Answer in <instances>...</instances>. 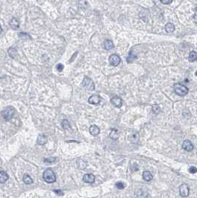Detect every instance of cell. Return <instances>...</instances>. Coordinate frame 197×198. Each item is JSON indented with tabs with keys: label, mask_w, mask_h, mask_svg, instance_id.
Listing matches in <instances>:
<instances>
[{
	"label": "cell",
	"mask_w": 197,
	"mask_h": 198,
	"mask_svg": "<svg viewBox=\"0 0 197 198\" xmlns=\"http://www.w3.org/2000/svg\"><path fill=\"white\" fill-rule=\"evenodd\" d=\"M23 182L26 185H30L33 183V180L28 174H25L23 175Z\"/></svg>",
	"instance_id": "19"
},
{
	"label": "cell",
	"mask_w": 197,
	"mask_h": 198,
	"mask_svg": "<svg viewBox=\"0 0 197 198\" xmlns=\"http://www.w3.org/2000/svg\"><path fill=\"white\" fill-rule=\"evenodd\" d=\"M54 191L57 194H63V191L61 190H54Z\"/></svg>",
	"instance_id": "32"
},
{
	"label": "cell",
	"mask_w": 197,
	"mask_h": 198,
	"mask_svg": "<svg viewBox=\"0 0 197 198\" xmlns=\"http://www.w3.org/2000/svg\"><path fill=\"white\" fill-rule=\"evenodd\" d=\"M8 55L10 57L15 58V57L17 55V51L14 48H10L8 49Z\"/></svg>",
	"instance_id": "23"
},
{
	"label": "cell",
	"mask_w": 197,
	"mask_h": 198,
	"mask_svg": "<svg viewBox=\"0 0 197 198\" xmlns=\"http://www.w3.org/2000/svg\"><path fill=\"white\" fill-rule=\"evenodd\" d=\"M101 101V98L97 95H94L92 96L89 97L88 101L90 104H93V105H97L100 104V102Z\"/></svg>",
	"instance_id": "7"
},
{
	"label": "cell",
	"mask_w": 197,
	"mask_h": 198,
	"mask_svg": "<svg viewBox=\"0 0 197 198\" xmlns=\"http://www.w3.org/2000/svg\"><path fill=\"white\" fill-rule=\"evenodd\" d=\"M182 147H183L184 150L190 152V151H193V144L190 140H184L183 144H182Z\"/></svg>",
	"instance_id": "10"
},
{
	"label": "cell",
	"mask_w": 197,
	"mask_h": 198,
	"mask_svg": "<svg viewBox=\"0 0 197 198\" xmlns=\"http://www.w3.org/2000/svg\"><path fill=\"white\" fill-rule=\"evenodd\" d=\"M189 172L190 174H196L197 172V168L196 167H190L189 168Z\"/></svg>",
	"instance_id": "28"
},
{
	"label": "cell",
	"mask_w": 197,
	"mask_h": 198,
	"mask_svg": "<svg viewBox=\"0 0 197 198\" xmlns=\"http://www.w3.org/2000/svg\"><path fill=\"white\" fill-rule=\"evenodd\" d=\"M143 178H144V180H146L147 182H150V181H151L153 179V176H152V174L150 171L146 170V171L143 172Z\"/></svg>",
	"instance_id": "14"
},
{
	"label": "cell",
	"mask_w": 197,
	"mask_h": 198,
	"mask_svg": "<svg viewBox=\"0 0 197 198\" xmlns=\"http://www.w3.org/2000/svg\"><path fill=\"white\" fill-rule=\"evenodd\" d=\"M42 177H43V180H45L46 182H47L48 183H54L55 181H56V179H57L54 171L51 170V169H50V168L47 169V170H46L43 172Z\"/></svg>",
	"instance_id": "1"
},
{
	"label": "cell",
	"mask_w": 197,
	"mask_h": 198,
	"mask_svg": "<svg viewBox=\"0 0 197 198\" xmlns=\"http://www.w3.org/2000/svg\"><path fill=\"white\" fill-rule=\"evenodd\" d=\"M19 37H29L30 36L28 34H26V33H19Z\"/></svg>",
	"instance_id": "31"
},
{
	"label": "cell",
	"mask_w": 197,
	"mask_h": 198,
	"mask_svg": "<svg viewBox=\"0 0 197 198\" xmlns=\"http://www.w3.org/2000/svg\"><path fill=\"white\" fill-rule=\"evenodd\" d=\"M56 161V158H52V157H50V158H47L46 159L44 162H47V163H53Z\"/></svg>",
	"instance_id": "27"
},
{
	"label": "cell",
	"mask_w": 197,
	"mask_h": 198,
	"mask_svg": "<svg viewBox=\"0 0 197 198\" xmlns=\"http://www.w3.org/2000/svg\"><path fill=\"white\" fill-rule=\"evenodd\" d=\"M104 48L106 50H111L112 49H113L114 48L113 42L110 40H106L104 42Z\"/></svg>",
	"instance_id": "18"
},
{
	"label": "cell",
	"mask_w": 197,
	"mask_h": 198,
	"mask_svg": "<svg viewBox=\"0 0 197 198\" xmlns=\"http://www.w3.org/2000/svg\"><path fill=\"white\" fill-rule=\"evenodd\" d=\"M76 164H77V167H78V168L80 169V170H83V169H85L86 168V162L85 161H83L82 159H78L77 162H76Z\"/></svg>",
	"instance_id": "17"
},
{
	"label": "cell",
	"mask_w": 197,
	"mask_h": 198,
	"mask_svg": "<svg viewBox=\"0 0 197 198\" xmlns=\"http://www.w3.org/2000/svg\"><path fill=\"white\" fill-rule=\"evenodd\" d=\"M111 103L116 107H121L122 106V100L119 97H113L111 99Z\"/></svg>",
	"instance_id": "11"
},
{
	"label": "cell",
	"mask_w": 197,
	"mask_h": 198,
	"mask_svg": "<svg viewBox=\"0 0 197 198\" xmlns=\"http://www.w3.org/2000/svg\"><path fill=\"white\" fill-rule=\"evenodd\" d=\"M160 1L161 3H163V4H165V5L170 4V3L173 2V0H160Z\"/></svg>",
	"instance_id": "29"
},
{
	"label": "cell",
	"mask_w": 197,
	"mask_h": 198,
	"mask_svg": "<svg viewBox=\"0 0 197 198\" xmlns=\"http://www.w3.org/2000/svg\"><path fill=\"white\" fill-rule=\"evenodd\" d=\"M129 140L132 143H136L138 142L139 139H140V136H139V133L138 132H135V131H133L132 133H130L129 135Z\"/></svg>",
	"instance_id": "8"
},
{
	"label": "cell",
	"mask_w": 197,
	"mask_h": 198,
	"mask_svg": "<svg viewBox=\"0 0 197 198\" xmlns=\"http://www.w3.org/2000/svg\"><path fill=\"white\" fill-rule=\"evenodd\" d=\"M175 92L179 96H184L189 92V89L182 83H176L174 85Z\"/></svg>",
	"instance_id": "2"
},
{
	"label": "cell",
	"mask_w": 197,
	"mask_h": 198,
	"mask_svg": "<svg viewBox=\"0 0 197 198\" xmlns=\"http://www.w3.org/2000/svg\"><path fill=\"white\" fill-rule=\"evenodd\" d=\"M152 112L154 113L158 114L161 111L160 106H159V105H158V104H154V105H152Z\"/></svg>",
	"instance_id": "24"
},
{
	"label": "cell",
	"mask_w": 197,
	"mask_h": 198,
	"mask_svg": "<svg viewBox=\"0 0 197 198\" xmlns=\"http://www.w3.org/2000/svg\"><path fill=\"white\" fill-rule=\"evenodd\" d=\"M165 30L168 33H172L175 31V26L173 23H168L167 24H166L165 25Z\"/></svg>",
	"instance_id": "20"
},
{
	"label": "cell",
	"mask_w": 197,
	"mask_h": 198,
	"mask_svg": "<svg viewBox=\"0 0 197 198\" xmlns=\"http://www.w3.org/2000/svg\"><path fill=\"white\" fill-rule=\"evenodd\" d=\"M14 113H15L14 109L11 108V107H8V108H7L5 110L3 111V113H2L3 118H4L5 120H6V121H9V120H10V119L12 118V116L14 115Z\"/></svg>",
	"instance_id": "4"
},
{
	"label": "cell",
	"mask_w": 197,
	"mask_h": 198,
	"mask_svg": "<svg viewBox=\"0 0 197 198\" xmlns=\"http://www.w3.org/2000/svg\"><path fill=\"white\" fill-rule=\"evenodd\" d=\"M89 133H90L91 135L95 136H97L98 134L100 133V129L96 125H92L89 127Z\"/></svg>",
	"instance_id": "13"
},
{
	"label": "cell",
	"mask_w": 197,
	"mask_h": 198,
	"mask_svg": "<svg viewBox=\"0 0 197 198\" xmlns=\"http://www.w3.org/2000/svg\"><path fill=\"white\" fill-rule=\"evenodd\" d=\"M57 70H58L59 72H61V71H63V69H64V66H63V64L59 63V64L57 66Z\"/></svg>",
	"instance_id": "30"
},
{
	"label": "cell",
	"mask_w": 197,
	"mask_h": 198,
	"mask_svg": "<svg viewBox=\"0 0 197 198\" xmlns=\"http://www.w3.org/2000/svg\"><path fill=\"white\" fill-rule=\"evenodd\" d=\"M62 127H63L65 130L69 129V127H70V125H69V121L66 119L63 120V121H62Z\"/></svg>",
	"instance_id": "25"
},
{
	"label": "cell",
	"mask_w": 197,
	"mask_h": 198,
	"mask_svg": "<svg viewBox=\"0 0 197 198\" xmlns=\"http://www.w3.org/2000/svg\"><path fill=\"white\" fill-rule=\"evenodd\" d=\"M179 193L180 195L183 197H188L189 195V187L187 184L181 185L179 188Z\"/></svg>",
	"instance_id": "6"
},
{
	"label": "cell",
	"mask_w": 197,
	"mask_h": 198,
	"mask_svg": "<svg viewBox=\"0 0 197 198\" xmlns=\"http://www.w3.org/2000/svg\"><path fill=\"white\" fill-rule=\"evenodd\" d=\"M116 188L118 189H124V187H125V185L123 183H121V182H118L117 183H116Z\"/></svg>",
	"instance_id": "26"
},
{
	"label": "cell",
	"mask_w": 197,
	"mask_h": 198,
	"mask_svg": "<svg viewBox=\"0 0 197 198\" xmlns=\"http://www.w3.org/2000/svg\"><path fill=\"white\" fill-rule=\"evenodd\" d=\"M109 62L110 63L112 66H117L120 64L121 63V58L118 55H115V54H113V55H111L109 57Z\"/></svg>",
	"instance_id": "5"
},
{
	"label": "cell",
	"mask_w": 197,
	"mask_h": 198,
	"mask_svg": "<svg viewBox=\"0 0 197 198\" xmlns=\"http://www.w3.org/2000/svg\"><path fill=\"white\" fill-rule=\"evenodd\" d=\"M9 176L5 171H0V183H5L8 180Z\"/></svg>",
	"instance_id": "15"
},
{
	"label": "cell",
	"mask_w": 197,
	"mask_h": 198,
	"mask_svg": "<svg viewBox=\"0 0 197 198\" xmlns=\"http://www.w3.org/2000/svg\"><path fill=\"white\" fill-rule=\"evenodd\" d=\"M83 180L85 183H93L95 180V176L94 174H86L85 175L83 176Z\"/></svg>",
	"instance_id": "9"
},
{
	"label": "cell",
	"mask_w": 197,
	"mask_h": 198,
	"mask_svg": "<svg viewBox=\"0 0 197 198\" xmlns=\"http://www.w3.org/2000/svg\"><path fill=\"white\" fill-rule=\"evenodd\" d=\"M37 142L38 145H46V143H47V138H46V136L45 135L40 134V135H39L38 137H37Z\"/></svg>",
	"instance_id": "12"
},
{
	"label": "cell",
	"mask_w": 197,
	"mask_h": 198,
	"mask_svg": "<svg viewBox=\"0 0 197 198\" xmlns=\"http://www.w3.org/2000/svg\"><path fill=\"white\" fill-rule=\"evenodd\" d=\"M110 137L112 139H118V137H119V134H118V132L117 131V130L112 129L111 133L110 134Z\"/></svg>",
	"instance_id": "22"
},
{
	"label": "cell",
	"mask_w": 197,
	"mask_h": 198,
	"mask_svg": "<svg viewBox=\"0 0 197 198\" xmlns=\"http://www.w3.org/2000/svg\"><path fill=\"white\" fill-rule=\"evenodd\" d=\"M2 27H1V25H0V33L2 32Z\"/></svg>",
	"instance_id": "33"
},
{
	"label": "cell",
	"mask_w": 197,
	"mask_h": 198,
	"mask_svg": "<svg viewBox=\"0 0 197 198\" xmlns=\"http://www.w3.org/2000/svg\"><path fill=\"white\" fill-rule=\"evenodd\" d=\"M195 74H196V77H197V71H196V73H195Z\"/></svg>",
	"instance_id": "34"
},
{
	"label": "cell",
	"mask_w": 197,
	"mask_h": 198,
	"mask_svg": "<svg viewBox=\"0 0 197 198\" xmlns=\"http://www.w3.org/2000/svg\"><path fill=\"white\" fill-rule=\"evenodd\" d=\"M82 85L85 89L89 91H94L95 90V83L92 79L89 77H85L83 81Z\"/></svg>",
	"instance_id": "3"
},
{
	"label": "cell",
	"mask_w": 197,
	"mask_h": 198,
	"mask_svg": "<svg viewBox=\"0 0 197 198\" xmlns=\"http://www.w3.org/2000/svg\"><path fill=\"white\" fill-rule=\"evenodd\" d=\"M9 25L14 29H17L19 27V23L16 18L11 19L9 21Z\"/></svg>",
	"instance_id": "16"
},
{
	"label": "cell",
	"mask_w": 197,
	"mask_h": 198,
	"mask_svg": "<svg viewBox=\"0 0 197 198\" xmlns=\"http://www.w3.org/2000/svg\"><path fill=\"white\" fill-rule=\"evenodd\" d=\"M188 60L190 62H194L197 60V53L196 51H191L188 57Z\"/></svg>",
	"instance_id": "21"
}]
</instances>
